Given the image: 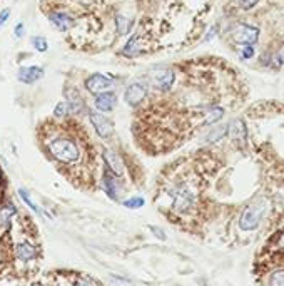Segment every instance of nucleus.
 <instances>
[{
	"instance_id": "1",
	"label": "nucleus",
	"mask_w": 284,
	"mask_h": 286,
	"mask_svg": "<svg viewBox=\"0 0 284 286\" xmlns=\"http://www.w3.org/2000/svg\"><path fill=\"white\" fill-rule=\"evenodd\" d=\"M49 152L57 159L59 163L64 164H74L79 161L81 157V149L79 146L74 142L70 137H52L47 142Z\"/></svg>"
},
{
	"instance_id": "2",
	"label": "nucleus",
	"mask_w": 284,
	"mask_h": 286,
	"mask_svg": "<svg viewBox=\"0 0 284 286\" xmlns=\"http://www.w3.org/2000/svg\"><path fill=\"white\" fill-rule=\"evenodd\" d=\"M266 209H268V204H266V201H263V199L249 204L241 214V219H239L241 230L242 231H254L256 228L261 225V221H263Z\"/></svg>"
},
{
	"instance_id": "3",
	"label": "nucleus",
	"mask_w": 284,
	"mask_h": 286,
	"mask_svg": "<svg viewBox=\"0 0 284 286\" xmlns=\"http://www.w3.org/2000/svg\"><path fill=\"white\" fill-rule=\"evenodd\" d=\"M232 39H234V42L237 44L253 45L254 42H258V39H259V28L249 24H239L232 30Z\"/></svg>"
},
{
	"instance_id": "4",
	"label": "nucleus",
	"mask_w": 284,
	"mask_h": 286,
	"mask_svg": "<svg viewBox=\"0 0 284 286\" xmlns=\"http://www.w3.org/2000/svg\"><path fill=\"white\" fill-rule=\"evenodd\" d=\"M114 81L109 76H104V74H92L87 81H85V89L89 90L90 94L99 96L102 92H107L112 87Z\"/></svg>"
},
{
	"instance_id": "5",
	"label": "nucleus",
	"mask_w": 284,
	"mask_h": 286,
	"mask_svg": "<svg viewBox=\"0 0 284 286\" xmlns=\"http://www.w3.org/2000/svg\"><path fill=\"white\" fill-rule=\"evenodd\" d=\"M89 119H90V122H92V125H94L95 133L99 134V137H102V139H109V137L112 136L114 125L105 116H102L100 112L90 111L89 112Z\"/></svg>"
},
{
	"instance_id": "6",
	"label": "nucleus",
	"mask_w": 284,
	"mask_h": 286,
	"mask_svg": "<svg viewBox=\"0 0 284 286\" xmlns=\"http://www.w3.org/2000/svg\"><path fill=\"white\" fill-rule=\"evenodd\" d=\"M175 79V74L172 69H164V71H159L154 79H152V84L157 90H162V92H167V90L172 87Z\"/></svg>"
},
{
	"instance_id": "7",
	"label": "nucleus",
	"mask_w": 284,
	"mask_h": 286,
	"mask_svg": "<svg viewBox=\"0 0 284 286\" xmlns=\"http://www.w3.org/2000/svg\"><path fill=\"white\" fill-rule=\"evenodd\" d=\"M146 96H147V89L142 84L135 82V84H130L129 87H127L124 99H126V102H127L129 106L135 107V106H139L140 102L146 99Z\"/></svg>"
},
{
	"instance_id": "8",
	"label": "nucleus",
	"mask_w": 284,
	"mask_h": 286,
	"mask_svg": "<svg viewBox=\"0 0 284 286\" xmlns=\"http://www.w3.org/2000/svg\"><path fill=\"white\" fill-rule=\"evenodd\" d=\"M44 77V69L39 66H28V67H20L17 72V79L24 84H33L39 79Z\"/></svg>"
},
{
	"instance_id": "9",
	"label": "nucleus",
	"mask_w": 284,
	"mask_h": 286,
	"mask_svg": "<svg viewBox=\"0 0 284 286\" xmlns=\"http://www.w3.org/2000/svg\"><path fill=\"white\" fill-rule=\"evenodd\" d=\"M95 109L100 112H109L112 111L117 104V96L112 92V90H107V92H102L99 96H95Z\"/></svg>"
},
{
	"instance_id": "10",
	"label": "nucleus",
	"mask_w": 284,
	"mask_h": 286,
	"mask_svg": "<svg viewBox=\"0 0 284 286\" xmlns=\"http://www.w3.org/2000/svg\"><path fill=\"white\" fill-rule=\"evenodd\" d=\"M49 20L52 22L54 27L57 30L65 32L74 25V19L72 15H69L67 12H62V10H57V12H50L49 14Z\"/></svg>"
},
{
	"instance_id": "11",
	"label": "nucleus",
	"mask_w": 284,
	"mask_h": 286,
	"mask_svg": "<svg viewBox=\"0 0 284 286\" xmlns=\"http://www.w3.org/2000/svg\"><path fill=\"white\" fill-rule=\"evenodd\" d=\"M36 255H37L36 246L28 241H22L15 246V258L20 261H32L36 258Z\"/></svg>"
},
{
	"instance_id": "12",
	"label": "nucleus",
	"mask_w": 284,
	"mask_h": 286,
	"mask_svg": "<svg viewBox=\"0 0 284 286\" xmlns=\"http://www.w3.org/2000/svg\"><path fill=\"white\" fill-rule=\"evenodd\" d=\"M104 161H105V164H107V168H109L114 174H116V176H122V173H124V164H122V159L119 157L116 152L105 149V151H104Z\"/></svg>"
},
{
	"instance_id": "13",
	"label": "nucleus",
	"mask_w": 284,
	"mask_h": 286,
	"mask_svg": "<svg viewBox=\"0 0 284 286\" xmlns=\"http://www.w3.org/2000/svg\"><path fill=\"white\" fill-rule=\"evenodd\" d=\"M65 97H67V106H69V111H70V112L79 114V112L84 109V101H82V97L79 96L77 90L67 89Z\"/></svg>"
},
{
	"instance_id": "14",
	"label": "nucleus",
	"mask_w": 284,
	"mask_h": 286,
	"mask_svg": "<svg viewBox=\"0 0 284 286\" xmlns=\"http://www.w3.org/2000/svg\"><path fill=\"white\" fill-rule=\"evenodd\" d=\"M229 137L232 141H244L246 139V124L241 119H236L229 124Z\"/></svg>"
},
{
	"instance_id": "15",
	"label": "nucleus",
	"mask_w": 284,
	"mask_h": 286,
	"mask_svg": "<svg viewBox=\"0 0 284 286\" xmlns=\"http://www.w3.org/2000/svg\"><path fill=\"white\" fill-rule=\"evenodd\" d=\"M116 25H117V34L119 36H126L132 28V22H130L127 17H124L121 14L116 15Z\"/></svg>"
},
{
	"instance_id": "16",
	"label": "nucleus",
	"mask_w": 284,
	"mask_h": 286,
	"mask_svg": "<svg viewBox=\"0 0 284 286\" xmlns=\"http://www.w3.org/2000/svg\"><path fill=\"white\" fill-rule=\"evenodd\" d=\"M229 133V124H221V125H216V128L211 131V133L207 134V142H214V141H219L223 139V137Z\"/></svg>"
},
{
	"instance_id": "17",
	"label": "nucleus",
	"mask_w": 284,
	"mask_h": 286,
	"mask_svg": "<svg viewBox=\"0 0 284 286\" xmlns=\"http://www.w3.org/2000/svg\"><path fill=\"white\" fill-rule=\"evenodd\" d=\"M104 189L107 193V196H109L111 199H114V201H117V187H116V182H114L112 176L105 174L104 176Z\"/></svg>"
},
{
	"instance_id": "18",
	"label": "nucleus",
	"mask_w": 284,
	"mask_h": 286,
	"mask_svg": "<svg viewBox=\"0 0 284 286\" xmlns=\"http://www.w3.org/2000/svg\"><path fill=\"white\" fill-rule=\"evenodd\" d=\"M223 116H224V111L221 109V107H209L207 117H206V121H204V124H212L216 121H219Z\"/></svg>"
},
{
	"instance_id": "19",
	"label": "nucleus",
	"mask_w": 284,
	"mask_h": 286,
	"mask_svg": "<svg viewBox=\"0 0 284 286\" xmlns=\"http://www.w3.org/2000/svg\"><path fill=\"white\" fill-rule=\"evenodd\" d=\"M19 196H20L22 201H24V203H25L32 211H36L37 214H41V208H39V206H37V203H33V201H32V198L28 196V193H27L25 189H19Z\"/></svg>"
},
{
	"instance_id": "20",
	"label": "nucleus",
	"mask_w": 284,
	"mask_h": 286,
	"mask_svg": "<svg viewBox=\"0 0 284 286\" xmlns=\"http://www.w3.org/2000/svg\"><path fill=\"white\" fill-rule=\"evenodd\" d=\"M137 49H139V37L137 36H132V37L129 39V42L126 44V47H124V54H126V55H132Z\"/></svg>"
},
{
	"instance_id": "21",
	"label": "nucleus",
	"mask_w": 284,
	"mask_h": 286,
	"mask_svg": "<svg viewBox=\"0 0 284 286\" xmlns=\"http://www.w3.org/2000/svg\"><path fill=\"white\" fill-rule=\"evenodd\" d=\"M30 44L36 47L37 52H47V49H49V44L44 37H32Z\"/></svg>"
},
{
	"instance_id": "22",
	"label": "nucleus",
	"mask_w": 284,
	"mask_h": 286,
	"mask_svg": "<svg viewBox=\"0 0 284 286\" xmlns=\"http://www.w3.org/2000/svg\"><path fill=\"white\" fill-rule=\"evenodd\" d=\"M269 286H284V270H277L271 274Z\"/></svg>"
},
{
	"instance_id": "23",
	"label": "nucleus",
	"mask_w": 284,
	"mask_h": 286,
	"mask_svg": "<svg viewBox=\"0 0 284 286\" xmlns=\"http://www.w3.org/2000/svg\"><path fill=\"white\" fill-rule=\"evenodd\" d=\"M122 204L126 206V208H129V209H139V208H142V206H144V198H140V196L129 198Z\"/></svg>"
},
{
	"instance_id": "24",
	"label": "nucleus",
	"mask_w": 284,
	"mask_h": 286,
	"mask_svg": "<svg viewBox=\"0 0 284 286\" xmlns=\"http://www.w3.org/2000/svg\"><path fill=\"white\" fill-rule=\"evenodd\" d=\"M67 111H69V106H67V102H59V104L55 106V109H54V116L57 119H60V117H64Z\"/></svg>"
},
{
	"instance_id": "25",
	"label": "nucleus",
	"mask_w": 284,
	"mask_h": 286,
	"mask_svg": "<svg viewBox=\"0 0 284 286\" xmlns=\"http://www.w3.org/2000/svg\"><path fill=\"white\" fill-rule=\"evenodd\" d=\"M15 213H17V209L14 208V204H7V206L4 208V211H2V221L5 223L7 219H10Z\"/></svg>"
},
{
	"instance_id": "26",
	"label": "nucleus",
	"mask_w": 284,
	"mask_h": 286,
	"mask_svg": "<svg viewBox=\"0 0 284 286\" xmlns=\"http://www.w3.org/2000/svg\"><path fill=\"white\" fill-rule=\"evenodd\" d=\"M258 2H259V0H236V4L239 5V7H241L242 10H249V9H253Z\"/></svg>"
},
{
	"instance_id": "27",
	"label": "nucleus",
	"mask_w": 284,
	"mask_h": 286,
	"mask_svg": "<svg viewBox=\"0 0 284 286\" xmlns=\"http://www.w3.org/2000/svg\"><path fill=\"white\" fill-rule=\"evenodd\" d=\"M241 52H242L244 59H251V57H254V47L253 45H244Z\"/></svg>"
},
{
	"instance_id": "28",
	"label": "nucleus",
	"mask_w": 284,
	"mask_h": 286,
	"mask_svg": "<svg viewBox=\"0 0 284 286\" xmlns=\"http://www.w3.org/2000/svg\"><path fill=\"white\" fill-rule=\"evenodd\" d=\"M79 286H100L97 281H95V279H92V278H84L81 283H79Z\"/></svg>"
},
{
	"instance_id": "29",
	"label": "nucleus",
	"mask_w": 284,
	"mask_h": 286,
	"mask_svg": "<svg viewBox=\"0 0 284 286\" xmlns=\"http://www.w3.org/2000/svg\"><path fill=\"white\" fill-rule=\"evenodd\" d=\"M24 32H25V27H24V24H22V22H19V24L15 25V30H14V34H15V37H22L24 36Z\"/></svg>"
},
{
	"instance_id": "30",
	"label": "nucleus",
	"mask_w": 284,
	"mask_h": 286,
	"mask_svg": "<svg viewBox=\"0 0 284 286\" xmlns=\"http://www.w3.org/2000/svg\"><path fill=\"white\" fill-rule=\"evenodd\" d=\"M9 17H10V10L9 9H5V10H2V12H0V27H2L5 22L9 20Z\"/></svg>"
},
{
	"instance_id": "31",
	"label": "nucleus",
	"mask_w": 284,
	"mask_h": 286,
	"mask_svg": "<svg viewBox=\"0 0 284 286\" xmlns=\"http://www.w3.org/2000/svg\"><path fill=\"white\" fill-rule=\"evenodd\" d=\"M276 62L279 66H284V44H282V47L277 50V54H276Z\"/></svg>"
},
{
	"instance_id": "32",
	"label": "nucleus",
	"mask_w": 284,
	"mask_h": 286,
	"mask_svg": "<svg viewBox=\"0 0 284 286\" xmlns=\"http://www.w3.org/2000/svg\"><path fill=\"white\" fill-rule=\"evenodd\" d=\"M151 230L154 231V234H156V236H157L159 239H162V241H164V239H166V234H164V231L159 230V228H156V226H151Z\"/></svg>"
}]
</instances>
